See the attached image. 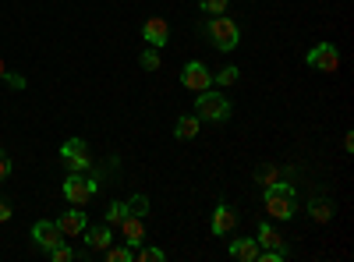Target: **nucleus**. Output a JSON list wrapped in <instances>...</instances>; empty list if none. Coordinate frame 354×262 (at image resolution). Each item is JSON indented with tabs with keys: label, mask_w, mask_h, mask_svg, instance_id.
Instances as JSON below:
<instances>
[{
	"label": "nucleus",
	"mask_w": 354,
	"mask_h": 262,
	"mask_svg": "<svg viewBox=\"0 0 354 262\" xmlns=\"http://www.w3.org/2000/svg\"><path fill=\"white\" fill-rule=\"evenodd\" d=\"M262 206L266 213H270L273 220H290L294 213H298V191H294V185H270L262 195Z\"/></svg>",
	"instance_id": "1"
},
{
	"label": "nucleus",
	"mask_w": 354,
	"mask_h": 262,
	"mask_svg": "<svg viewBox=\"0 0 354 262\" xmlns=\"http://www.w3.org/2000/svg\"><path fill=\"white\" fill-rule=\"evenodd\" d=\"M205 36H209V46L213 50L230 53L234 46L241 43V28L234 25L227 15H209V21H205Z\"/></svg>",
	"instance_id": "2"
},
{
	"label": "nucleus",
	"mask_w": 354,
	"mask_h": 262,
	"mask_svg": "<svg viewBox=\"0 0 354 262\" xmlns=\"http://www.w3.org/2000/svg\"><path fill=\"white\" fill-rule=\"evenodd\" d=\"M195 118H198V121L223 124V121L230 118V100H227V96H220V93H213V89L198 93V100H195Z\"/></svg>",
	"instance_id": "3"
},
{
	"label": "nucleus",
	"mask_w": 354,
	"mask_h": 262,
	"mask_svg": "<svg viewBox=\"0 0 354 262\" xmlns=\"http://www.w3.org/2000/svg\"><path fill=\"white\" fill-rule=\"evenodd\" d=\"M96 195V178L93 174H68V181H64V198L71 202V206H85V202H93Z\"/></svg>",
	"instance_id": "4"
},
{
	"label": "nucleus",
	"mask_w": 354,
	"mask_h": 262,
	"mask_svg": "<svg viewBox=\"0 0 354 262\" xmlns=\"http://www.w3.org/2000/svg\"><path fill=\"white\" fill-rule=\"evenodd\" d=\"M61 163L68 167V174H85L93 167V156H88V145L82 138H68L61 145Z\"/></svg>",
	"instance_id": "5"
},
{
	"label": "nucleus",
	"mask_w": 354,
	"mask_h": 262,
	"mask_svg": "<svg viewBox=\"0 0 354 262\" xmlns=\"http://www.w3.org/2000/svg\"><path fill=\"white\" fill-rule=\"evenodd\" d=\"M181 85L188 93H205V89H213V71L205 68L202 61H188L181 68Z\"/></svg>",
	"instance_id": "6"
},
{
	"label": "nucleus",
	"mask_w": 354,
	"mask_h": 262,
	"mask_svg": "<svg viewBox=\"0 0 354 262\" xmlns=\"http://www.w3.org/2000/svg\"><path fill=\"white\" fill-rule=\"evenodd\" d=\"M308 68L333 75V71L340 68V53H337V46H333V43H315V46L308 50Z\"/></svg>",
	"instance_id": "7"
},
{
	"label": "nucleus",
	"mask_w": 354,
	"mask_h": 262,
	"mask_svg": "<svg viewBox=\"0 0 354 262\" xmlns=\"http://www.w3.org/2000/svg\"><path fill=\"white\" fill-rule=\"evenodd\" d=\"M53 223L61 227V234H64V238H82V234H85V227H88V216H85L82 206H71V209H64L61 216H57Z\"/></svg>",
	"instance_id": "8"
},
{
	"label": "nucleus",
	"mask_w": 354,
	"mask_h": 262,
	"mask_svg": "<svg viewBox=\"0 0 354 262\" xmlns=\"http://www.w3.org/2000/svg\"><path fill=\"white\" fill-rule=\"evenodd\" d=\"M142 39H145V46H153V50L167 46V43H170V25H167L163 18H145V25H142Z\"/></svg>",
	"instance_id": "9"
},
{
	"label": "nucleus",
	"mask_w": 354,
	"mask_h": 262,
	"mask_svg": "<svg viewBox=\"0 0 354 262\" xmlns=\"http://www.w3.org/2000/svg\"><path fill=\"white\" fill-rule=\"evenodd\" d=\"M32 241H36L43 252H50L53 245H61V241H68V238L61 234V227H57L53 220H39V223L32 227Z\"/></svg>",
	"instance_id": "10"
},
{
	"label": "nucleus",
	"mask_w": 354,
	"mask_h": 262,
	"mask_svg": "<svg viewBox=\"0 0 354 262\" xmlns=\"http://www.w3.org/2000/svg\"><path fill=\"white\" fill-rule=\"evenodd\" d=\"M234 227H238V209H234V206H227V202H220V206L213 209L209 230H213L216 238H223V234H230Z\"/></svg>",
	"instance_id": "11"
},
{
	"label": "nucleus",
	"mask_w": 354,
	"mask_h": 262,
	"mask_svg": "<svg viewBox=\"0 0 354 262\" xmlns=\"http://www.w3.org/2000/svg\"><path fill=\"white\" fill-rule=\"evenodd\" d=\"M85 245H88V252H103V248H110L113 245V227L110 223H100V227H85Z\"/></svg>",
	"instance_id": "12"
},
{
	"label": "nucleus",
	"mask_w": 354,
	"mask_h": 262,
	"mask_svg": "<svg viewBox=\"0 0 354 262\" xmlns=\"http://www.w3.org/2000/svg\"><path fill=\"white\" fill-rule=\"evenodd\" d=\"M121 238H124V245L128 248H138L142 241H145V227H142V216H124L121 220Z\"/></svg>",
	"instance_id": "13"
},
{
	"label": "nucleus",
	"mask_w": 354,
	"mask_h": 262,
	"mask_svg": "<svg viewBox=\"0 0 354 262\" xmlns=\"http://www.w3.org/2000/svg\"><path fill=\"white\" fill-rule=\"evenodd\" d=\"M230 259L255 262V259H259V241H255V238H238V241L230 245Z\"/></svg>",
	"instance_id": "14"
},
{
	"label": "nucleus",
	"mask_w": 354,
	"mask_h": 262,
	"mask_svg": "<svg viewBox=\"0 0 354 262\" xmlns=\"http://www.w3.org/2000/svg\"><path fill=\"white\" fill-rule=\"evenodd\" d=\"M333 213H337V209H333L330 198H312V202H308V216H312L315 223H330Z\"/></svg>",
	"instance_id": "15"
},
{
	"label": "nucleus",
	"mask_w": 354,
	"mask_h": 262,
	"mask_svg": "<svg viewBox=\"0 0 354 262\" xmlns=\"http://www.w3.org/2000/svg\"><path fill=\"white\" fill-rule=\"evenodd\" d=\"M262 248H283V238H280V230L270 223V220H262L259 223V238H255Z\"/></svg>",
	"instance_id": "16"
},
{
	"label": "nucleus",
	"mask_w": 354,
	"mask_h": 262,
	"mask_svg": "<svg viewBox=\"0 0 354 262\" xmlns=\"http://www.w3.org/2000/svg\"><path fill=\"white\" fill-rule=\"evenodd\" d=\"M198 118H192V113H185V118H177V124H174V135L181 138V142H188V138H195L198 135Z\"/></svg>",
	"instance_id": "17"
},
{
	"label": "nucleus",
	"mask_w": 354,
	"mask_h": 262,
	"mask_svg": "<svg viewBox=\"0 0 354 262\" xmlns=\"http://www.w3.org/2000/svg\"><path fill=\"white\" fill-rule=\"evenodd\" d=\"M255 181H259L262 188L277 185V181H280V170H277V163H259V167H255Z\"/></svg>",
	"instance_id": "18"
},
{
	"label": "nucleus",
	"mask_w": 354,
	"mask_h": 262,
	"mask_svg": "<svg viewBox=\"0 0 354 262\" xmlns=\"http://www.w3.org/2000/svg\"><path fill=\"white\" fill-rule=\"evenodd\" d=\"M238 78H241L238 68H220L213 75V85H216V89H230V85H238Z\"/></svg>",
	"instance_id": "19"
},
{
	"label": "nucleus",
	"mask_w": 354,
	"mask_h": 262,
	"mask_svg": "<svg viewBox=\"0 0 354 262\" xmlns=\"http://www.w3.org/2000/svg\"><path fill=\"white\" fill-rule=\"evenodd\" d=\"M128 216V202H110L106 206V216H103V223H110V227H121V220Z\"/></svg>",
	"instance_id": "20"
},
{
	"label": "nucleus",
	"mask_w": 354,
	"mask_h": 262,
	"mask_svg": "<svg viewBox=\"0 0 354 262\" xmlns=\"http://www.w3.org/2000/svg\"><path fill=\"white\" fill-rule=\"evenodd\" d=\"M46 255H50V262H75V259H78V252H75V248H71L68 241H61V245H53V248H50Z\"/></svg>",
	"instance_id": "21"
},
{
	"label": "nucleus",
	"mask_w": 354,
	"mask_h": 262,
	"mask_svg": "<svg viewBox=\"0 0 354 262\" xmlns=\"http://www.w3.org/2000/svg\"><path fill=\"white\" fill-rule=\"evenodd\" d=\"M103 255H106V262H135V248H117V245H110V248H103Z\"/></svg>",
	"instance_id": "22"
},
{
	"label": "nucleus",
	"mask_w": 354,
	"mask_h": 262,
	"mask_svg": "<svg viewBox=\"0 0 354 262\" xmlns=\"http://www.w3.org/2000/svg\"><path fill=\"white\" fill-rule=\"evenodd\" d=\"M138 64H142V71H156V68H160V53H156L153 46H145L142 57H138Z\"/></svg>",
	"instance_id": "23"
},
{
	"label": "nucleus",
	"mask_w": 354,
	"mask_h": 262,
	"mask_svg": "<svg viewBox=\"0 0 354 262\" xmlns=\"http://www.w3.org/2000/svg\"><path fill=\"white\" fill-rule=\"evenodd\" d=\"M128 213L131 216H145V213H149V198H145V195H131L128 198Z\"/></svg>",
	"instance_id": "24"
},
{
	"label": "nucleus",
	"mask_w": 354,
	"mask_h": 262,
	"mask_svg": "<svg viewBox=\"0 0 354 262\" xmlns=\"http://www.w3.org/2000/svg\"><path fill=\"white\" fill-rule=\"evenodd\" d=\"M135 262H163V248H135Z\"/></svg>",
	"instance_id": "25"
},
{
	"label": "nucleus",
	"mask_w": 354,
	"mask_h": 262,
	"mask_svg": "<svg viewBox=\"0 0 354 262\" xmlns=\"http://www.w3.org/2000/svg\"><path fill=\"white\" fill-rule=\"evenodd\" d=\"M283 259H287V245H283V248H266V252H259L255 262H283Z\"/></svg>",
	"instance_id": "26"
},
{
	"label": "nucleus",
	"mask_w": 354,
	"mask_h": 262,
	"mask_svg": "<svg viewBox=\"0 0 354 262\" xmlns=\"http://www.w3.org/2000/svg\"><path fill=\"white\" fill-rule=\"evenodd\" d=\"M227 4H230V0H198V8H202L205 15H223Z\"/></svg>",
	"instance_id": "27"
},
{
	"label": "nucleus",
	"mask_w": 354,
	"mask_h": 262,
	"mask_svg": "<svg viewBox=\"0 0 354 262\" xmlns=\"http://www.w3.org/2000/svg\"><path fill=\"white\" fill-rule=\"evenodd\" d=\"M11 178V156L4 153V149H0V185H4Z\"/></svg>",
	"instance_id": "28"
},
{
	"label": "nucleus",
	"mask_w": 354,
	"mask_h": 262,
	"mask_svg": "<svg viewBox=\"0 0 354 262\" xmlns=\"http://www.w3.org/2000/svg\"><path fill=\"white\" fill-rule=\"evenodd\" d=\"M4 82L11 85V89H25V85H28V82H25L21 75H15V71H8V75H4Z\"/></svg>",
	"instance_id": "29"
},
{
	"label": "nucleus",
	"mask_w": 354,
	"mask_h": 262,
	"mask_svg": "<svg viewBox=\"0 0 354 262\" xmlns=\"http://www.w3.org/2000/svg\"><path fill=\"white\" fill-rule=\"evenodd\" d=\"M11 213H15V209H11V202H8V198H0V223H8Z\"/></svg>",
	"instance_id": "30"
},
{
	"label": "nucleus",
	"mask_w": 354,
	"mask_h": 262,
	"mask_svg": "<svg viewBox=\"0 0 354 262\" xmlns=\"http://www.w3.org/2000/svg\"><path fill=\"white\" fill-rule=\"evenodd\" d=\"M344 153H354V135H344Z\"/></svg>",
	"instance_id": "31"
},
{
	"label": "nucleus",
	"mask_w": 354,
	"mask_h": 262,
	"mask_svg": "<svg viewBox=\"0 0 354 262\" xmlns=\"http://www.w3.org/2000/svg\"><path fill=\"white\" fill-rule=\"evenodd\" d=\"M8 75V64H4V57H0V78H4Z\"/></svg>",
	"instance_id": "32"
}]
</instances>
